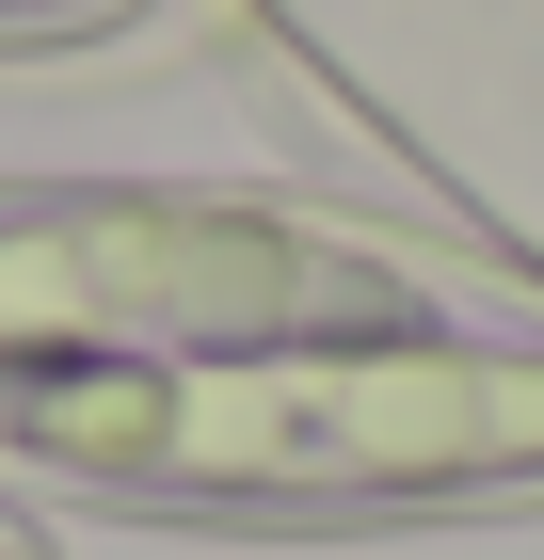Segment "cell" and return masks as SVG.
I'll return each mask as SVG.
<instances>
[{
	"label": "cell",
	"instance_id": "cell-3",
	"mask_svg": "<svg viewBox=\"0 0 544 560\" xmlns=\"http://www.w3.org/2000/svg\"><path fill=\"white\" fill-rule=\"evenodd\" d=\"M0 560H33V528H0Z\"/></svg>",
	"mask_w": 544,
	"mask_h": 560
},
{
	"label": "cell",
	"instance_id": "cell-2",
	"mask_svg": "<svg viewBox=\"0 0 544 560\" xmlns=\"http://www.w3.org/2000/svg\"><path fill=\"white\" fill-rule=\"evenodd\" d=\"M0 16H33V33H65V16H113V0H0Z\"/></svg>",
	"mask_w": 544,
	"mask_h": 560
},
{
	"label": "cell",
	"instance_id": "cell-1",
	"mask_svg": "<svg viewBox=\"0 0 544 560\" xmlns=\"http://www.w3.org/2000/svg\"><path fill=\"white\" fill-rule=\"evenodd\" d=\"M0 465L209 513L529 497L544 320L289 209H33L0 224Z\"/></svg>",
	"mask_w": 544,
	"mask_h": 560
}]
</instances>
